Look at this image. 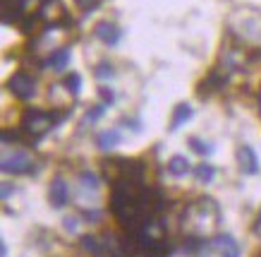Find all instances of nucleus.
Wrapping results in <instances>:
<instances>
[{
	"label": "nucleus",
	"mask_w": 261,
	"mask_h": 257,
	"mask_svg": "<svg viewBox=\"0 0 261 257\" xmlns=\"http://www.w3.org/2000/svg\"><path fill=\"white\" fill-rule=\"evenodd\" d=\"M82 217H87L84 221H89V224H96L98 217H101V212H82Z\"/></svg>",
	"instance_id": "nucleus-27"
},
{
	"label": "nucleus",
	"mask_w": 261,
	"mask_h": 257,
	"mask_svg": "<svg viewBox=\"0 0 261 257\" xmlns=\"http://www.w3.org/2000/svg\"><path fill=\"white\" fill-rule=\"evenodd\" d=\"M187 142H190L192 152L201 154V156H208V154L214 152V145H206V142H201V139H199V137H190V139H187Z\"/></svg>",
	"instance_id": "nucleus-19"
},
{
	"label": "nucleus",
	"mask_w": 261,
	"mask_h": 257,
	"mask_svg": "<svg viewBox=\"0 0 261 257\" xmlns=\"http://www.w3.org/2000/svg\"><path fill=\"white\" fill-rule=\"evenodd\" d=\"M238 163H240V171H242L245 176L259 173V159H256V152H254L249 145H242L238 149Z\"/></svg>",
	"instance_id": "nucleus-6"
},
{
	"label": "nucleus",
	"mask_w": 261,
	"mask_h": 257,
	"mask_svg": "<svg viewBox=\"0 0 261 257\" xmlns=\"http://www.w3.org/2000/svg\"><path fill=\"white\" fill-rule=\"evenodd\" d=\"M74 5L80 10H84V12H91V10H96L101 5V0H74Z\"/></svg>",
	"instance_id": "nucleus-24"
},
{
	"label": "nucleus",
	"mask_w": 261,
	"mask_h": 257,
	"mask_svg": "<svg viewBox=\"0 0 261 257\" xmlns=\"http://www.w3.org/2000/svg\"><path fill=\"white\" fill-rule=\"evenodd\" d=\"M60 118H65V115H60ZM60 118L48 111H41V108H29V111H24V115H22V130H24V135L34 142V139H39V137L46 135L50 128H56ZM34 145H36V142H34Z\"/></svg>",
	"instance_id": "nucleus-2"
},
{
	"label": "nucleus",
	"mask_w": 261,
	"mask_h": 257,
	"mask_svg": "<svg viewBox=\"0 0 261 257\" xmlns=\"http://www.w3.org/2000/svg\"><path fill=\"white\" fill-rule=\"evenodd\" d=\"M63 226L67 233H74L77 231V226H80V221H77V217H65L63 219Z\"/></svg>",
	"instance_id": "nucleus-26"
},
{
	"label": "nucleus",
	"mask_w": 261,
	"mask_h": 257,
	"mask_svg": "<svg viewBox=\"0 0 261 257\" xmlns=\"http://www.w3.org/2000/svg\"><path fill=\"white\" fill-rule=\"evenodd\" d=\"M8 89L17 99L29 101V99H34V94H36V80H34L29 73H15L8 82Z\"/></svg>",
	"instance_id": "nucleus-4"
},
{
	"label": "nucleus",
	"mask_w": 261,
	"mask_h": 257,
	"mask_svg": "<svg viewBox=\"0 0 261 257\" xmlns=\"http://www.w3.org/2000/svg\"><path fill=\"white\" fill-rule=\"evenodd\" d=\"M225 84H228V75L221 73V70H214V73L201 82V87H199V97H204V94L208 97V94H214V91H221Z\"/></svg>",
	"instance_id": "nucleus-8"
},
{
	"label": "nucleus",
	"mask_w": 261,
	"mask_h": 257,
	"mask_svg": "<svg viewBox=\"0 0 261 257\" xmlns=\"http://www.w3.org/2000/svg\"><path fill=\"white\" fill-rule=\"evenodd\" d=\"M254 233L261 236V212H259V219H256V224H254Z\"/></svg>",
	"instance_id": "nucleus-29"
},
{
	"label": "nucleus",
	"mask_w": 261,
	"mask_h": 257,
	"mask_svg": "<svg viewBox=\"0 0 261 257\" xmlns=\"http://www.w3.org/2000/svg\"><path fill=\"white\" fill-rule=\"evenodd\" d=\"M94 75L98 77V80H111L113 75H115V70H113L111 63H98L96 65V70H94Z\"/></svg>",
	"instance_id": "nucleus-22"
},
{
	"label": "nucleus",
	"mask_w": 261,
	"mask_h": 257,
	"mask_svg": "<svg viewBox=\"0 0 261 257\" xmlns=\"http://www.w3.org/2000/svg\"><path fill=\"white\" fill-rule=\"evenodd\" d=\"M211 248H214L221 257H240V245H238V241H235L230 233L216 236L214 241H211Z\"/></svg>",
	"instance_id": "nucleus-7"
},
{
	"label": "nucleus",
	"mask_w": 261,
	"mask_h": 257,
	"mask_svg": "<svg viewBox=\"0 0 261 257\" xmlns=\"http://www.w3.org/2000/svg\"><path fill=\"white\" fill-rule=\"evenodd\" d=\"M221 224V212L211 197H199L197 202H192L190 207L182 212L180 226L185 233L197 236V238H206L216 231V226Z\"/></svg>",
	"instance_id": "nucleus-1"
},
{
	"label": "nucleus",
	"mask_w": 261,
	"mask_h": 257,
	"mask_svg": "<svg viewBox=\"0 0 261 257\" xmlns=\"http://www.w3.org/2000/svg\"><path fill=\"white\" fill-rule=\"evenodd\" d=\"M22 135H24V130L22 132H17V130H3V145L5 147L19 145V142H22Z\"/></svg>",
	"instance_id": "nucleus-21"
},
{
	"label": "nucleus",
	"mask_w": 261,
	"mask_h": 257,
	"mask_svg": "<svg viewBox=\"0 0 261 257\" xmlns=\"http://www.w3.org/2000/svg\"><path fill=\"white\" fill-rule=\"evenodd\" d=\"M98 97H101L103 106H111L113 101H115V94H113L108 87H98Z\"/></svg>",
	"instance_id": "nucleus-25"
},
{
	"label": "nucleus",
	"mask_w": 261,
	"mask_h": 257,
	"mask_svg": "<svg viewBox=\"0 0 261 257\" xmlns=\"http://www.w3.org/2000/svg\"><path fill=\"white\" fill-rule=\"evenodd\" d=\"M80 185L84 188V190H91V193H96L98 190V178L91 173V171H84L80 176Z\"/></svg>",
	"instance_id": "nucleus-20"
},
{
	"label": "nucleus",
	"mask_w": 261,
	"mask_h": 257,
	"mask_svg": "<svg viewBox=\"0 0 261 257\" xmlns=\"http://www.w3.org/2000/svg\"><path fill=\"white\" fill-rule=\"evenodd\" d=\"M120 139V132L118 130H106V132H101V135L96 137V142H98V149H103V152H108V149H113V147L118 145Z\"/></svg>",
	"instance_id": "nucleus-15"
},
{
	"label": "nucleus",
	"mask_w": 261,
	"mask_h": 257,
	"mask_svg": "<svg viewBox=\"0 0 261 257\" xmlns=\"http://www.w3.org/2000/svg\"><path fill=\"white\" fill-rule=\"evenodd\" d=\"M190 118H192V106L177 104L175 106V113H173V121H170V130H180Z\"/></svg>",
	"instance_id": "nucleus-13"
},
{
	"label": "nucleus",
	"mask_w": 261,
	"mask_h": 257,
	"mask_svg": "<svg viewBox=\"0 0 261 257\" xmlns=\"http://www.w3.org/2000/svg\"><path fill=\"white\" fill-rule=\"evenodd\" d=\"M168 171H170V176H175V178H180V176H187L192 171V166H190V161L185 159V156H173V159L168 161Z\"/></svg>",
	"instance_id": "nucleus-14"
},
{
	"label": "nucleus",
	"mask_w": 261,
	"mask_h": 257,
	"mask_svg": "<svg viewBox=\"0 0 261 257\" xmlns=\"http://www.w3.org/2000/svg\"><path fill=\"white\" fill-rule=\"evenodd\" d=\"M125 161L127 159H108L103 163V178H106L111 185L122 178V173H125Z\"/></svg>",
	"instance_id": "nucleus-10"
},
{
	"label": "nucleus",
	"mask_w": 261,
	"mask_h": 257,
	"mask_svg": "<svg viewBox=\"0 0 261 257\" xmlns=\"http://www.w3.org/2000/svg\"><path fill=\"white\" fill-rule=\"evenodd\" d=\"M65 89L70 91L72 97H77V94L82 91V77H80V75H77V73L67 75V77H65Z\"/></svg>",
	"instance_id": "nucleus-18"
},
{
	"label": "nucleus",
	"mask_w": 261,
	"mask_h": 257,
	"mask_svg": "<svg viewBox=\"0 0 261 257\" xmlns=\"http://www.w3.org/2000/svg\"><path fill=\"white\" fill-rule=\"evenodd\" d=\"M82 248L91 252L94 257H98L101 252H106V245H103V238H96V236H82Z\"/></svg>",
	"instance_id": "nucleus-16"
},
{
	"label": "nucleus",
	"mask_w": 261,
	"mask_h": 257,
	"mask_svg": "<svg viewBox=\"0 0 261 257\" xmlns=\"http://www.w3.org/2000/svg\"><path fill=\"white\" fill-rule=\"evenodd\" d=\"M46 65H48V67H53L56 73H63L65 67L70 65V49H58V51H53V53L48 56Z\"/></svg>",
	"instance_id": "nucleus-12"
},
{
	"label": "nucleus",
	"mask_w": 261,
	"mask_h": 257,
	"mask_svg": "<svg viewBox=\"0 0 261 257\" xmlns=\"http://www.w3.org/2000/svg\"><path fill=\"white\" fill-rule=\"evenodd\" d=\"M96 36H98L106 46H115L120 41V36H122V32H120L115 25H111V22H101V25H96Z\"/></svg>",
	"instance_id": "nucleus-9"
},
{
	"label": "nucleus",
	"mask_w": 261,
	"mask_h": 257,
	"mask_svg": "<svg viewBox=\"0 0 261 257\" xmlns=\"http://www.w3.org/2000/svg\"><path fill=\"white\" fill-rule=\"evenodd\" d=\"M0 255H3V257H8V245H5V243L0 245Z\"/></svg>",
	"instance_id": "nucleus-30"
},
{
	"label": "nucleus",
	"mask_w": 261,
	"mask_h": 257,
	"mask_svg": "<svg viewBox=\"0 0 261 257\" xmlns=\"http://www.w3.org/2000/svg\"><path fill=\"white\" fill-rule=\"evenodd\" d=\"M194 176H197L199 183H211V180L216 178V169L211 166V163H206V161H204V163H199V166H197Z\"/></svg>",
	"instance_id": "nucleus-17"
},
{
	"label": "nucleus",
	"mask_w": 261,
	"mask_h": 257,
	"mask_svg": "<svg viewBox=\"0 0 261 257\" xmlns=\"http://www.w3.org/2000/svg\"><path fill=\"white\" fill-rule=\"evenodd\" d=\"M103 113H106V106H94V108H89L87 115H84V125H89V123H94L98 121Z\"/></svg>",
	"instance_id": "nucleus-23"
},
{
	"label": "nucleus",
	"mask_w": 261,
	"mask_h": 257,
	"mask_svg": "<svg viewBox=\"0 0 261 257\" xmlns=\"http://www.w3.org/2000/svg\"><path fill=\"white\" fill-rule=\"evenodd\" d=\"M48 200H50V207L53 209H63L67 202H70V188L63 178H56L50 183V190H48Z\"/></svg>",
	"instance_id": "nucleus-5"
},
{
	"label": "nucleus",
	"mask_w": 261,
	"mask_h": 257,
	"mask_svg": "<svg viewBox=\"0 0 261 257\" xmlns=\"http://www.w3.org/2000/svg\"><path fill=\"white\" fill-rule=\"evenodd\" d=\"M39 15L46 19V22H50V19H56V17H60L63 19L65 17V10L63 5H60V0H43L39 8Z\"/></svg>",
	"instance_id": "nucleus-11"
},
{
	"label": "nucleus",
	"mask_w": 261,
	"mask_h": 257,
	"mask_svg": "<svg viewBox=\"0 0 261 257\" xmlns=\"http://www.w3.org/2000/svg\"><path fill=\"white\" fill-rule=\"evenodd\" d=\"M10 195H12V188H10V185H3V200H8Z\"/></svg>",
	"instance_id": "nucleus-28"
},
{
	"label": "nucleus",
	"mask_w": 261,
	"mask_h": 257,
	"mask_svg": "<svg viewBox=\"0 0 261 257\" xmlns=\"http://www.w3.org/2000/svg\"><path fill=\"white\" fill-rule=\"evenodd\" d=\"M0 166L10 176H24V173H32L34 171V159L27 152H22V149H15V152H5Z\"/></svg>",
	"instance_id": "nucleus-3"
}]
</instances>
